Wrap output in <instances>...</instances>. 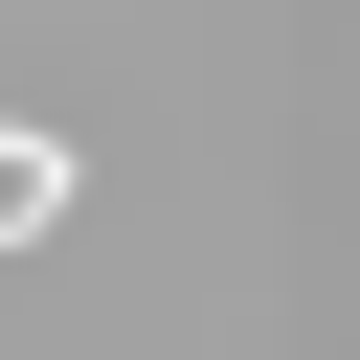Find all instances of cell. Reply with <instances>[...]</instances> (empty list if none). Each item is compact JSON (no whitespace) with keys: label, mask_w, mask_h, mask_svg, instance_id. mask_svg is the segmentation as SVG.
I'll return each mask as SVG.
<instances>
[{"label":"cell","mask_w":360,"mask_h":360,"mask_svg":"<svg viewBox=\"0 0 360 360\" xmlns=\"http://www.w3.org/2000/svg\"><path fill=\"white\" fill-rule=\"evenodd\" d=\"M22 225H68V158H45L22 112H0V248H22Z\"/></svg>","instance_id":"1"}]
</instances>
